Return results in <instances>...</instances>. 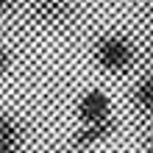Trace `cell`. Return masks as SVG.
<instances>
[{
  "mask_svg": "<svg viewBox=\"0 0 153 153\" xmlns=\"http://www.w3.org/2000/svg\"><path fill=\"white\" fill-rule=\"evenodd\" d=\"M131 59H134V50H131L128 39H123V36H106L97 45V61H100V67L111 70V73L128 70Z\"/></svg>",
  "mask_w": 153,
  "mask_h": 153,
  "instance_id": "cell-1",
  "label": "cell"
},
{
  "mask_svg": "<svg viewBox=\"0 0 153 153\" xmlns=\"http://www.w3.org/2000/svg\"><path fill=\"white\" fill-rule=\"evenodd\" d=\"M109 97H106L100 89H92L89 95H84V100L78 106V114L81 120L89 123V125H100V123H109Z\"/></svg>",
  "mask_w": 153,
  "mask_h": 153,
  "instance_id": "cell-2",
  "label": "cell"
},
{
  "mask_svg": "<svg viewBox=\"0 0 153 153\" xmlns=\"http://www.w3.org/2000/svg\"><path fill=\"white\" fill-rule=\"evenodd\" d=\"M39 17L45 22H70L75 17V6L70 3V0H42L39 3Z\"/></svg>",
  "mask_w": 153,
  "mask_h": 153,
  "instance_id": "cell-3",
  "label": "cell"
},
{
  "mask_svg": "<svg viewBox=\"0 0 153 153\" xmlns=\"http://www.w3.org/2000/svg\"><path fill=\"white\" fill-rule=\"evenodd\" d=\"M3 153H20V142H22V131L17 128V125L8 120V117H3Z\"/></svg>",
  "mask_w": 153,
  "mask_h": 153,
  "instance_id": "cell-4",
  "label": "cell"
},
{
  "mask_svg": "<svg viewBox=\"0 0 153 153\" xmlns=\"http://www.w3.org/2000/svg\"><path fill=\"white\" fill-rule=\"evenodd\" d=\"M114 128V123L109 120V123H100V125H86L84 131H78L75 134V142L78 145H92V142H97V139H103V137H109V131Z\"/></svg>",
  "mask_w": 153,
  "mask_h": 153,
  "instance_id": "cell-5",
  "label": "cell"
},
{
  "mask_svg": "<svg viewBox=\"0 0 153 153\" xmlns=\"http://www.w3.org/2000/svg\"><path fill=\"white\" fill-rule=\"evenodd\" d=\"M137 103L145 111H153V78H142L137 86Z\"/></svg>",
  "mask_w": 153,
  "mask_h": 153,
  "instance_id": "cell-6",
  "label": "cell"
},
{
  "mask_svg": "<svg viewBox=\"0 0 153 153\" xmlns=\"http://www.w3.org/2000/svg\"><path fill=\"white\" fill-rule=\"evenodd\" d=\"M59 153H64V150H59Z\"/></svg>",
  "mask_w": 153,
  "mask_h": 153,
  "instance_id": "cell-7",
  "label": "cell"
}]
</instances>
